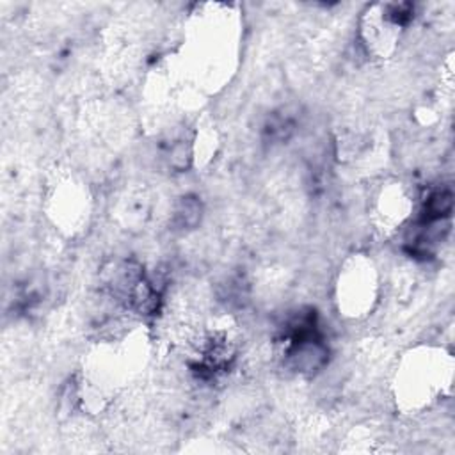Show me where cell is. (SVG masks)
Masks as SVG:
<instances>
[{"mask_svg":"<svg viewBox=\"0 0 455 455\" xmlns=\"http://www.w3.org/2000/svg\"><path fill=\"white\" fill-rule=\"evenodd\" d=\"M185 201L176 206L174 210V219L180 224V228H192L201 217V206L198 201H194V198H183Z\"/></svg>","mask_w":455,"mask_h":455,"instance_id":"obj_1","label":"cell"}]
</instances>
